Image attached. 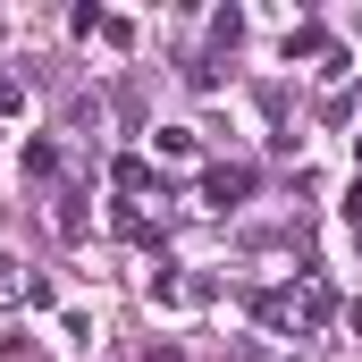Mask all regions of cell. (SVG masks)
I'll use <instances>...</instances> for the list:
<instances>
[{
    "label": "cell",
    "mask_w": 362,
    "mask_h": 362,
    "mask_svg": "<svg viewBox=\"0 0 362 362\" xmlns=\"http://www.w3.org/2000/svg\"><path fill=\"white\" fill-rule=\"evenodd\" d=\"M245 194H253V169H245V160H219V169H202V202H211V211H236Z\"/></svg>",
    "instance_id": "1"
},
{
    "label": "cell",
    "mask_w": 362,
    "mask_h": 362,
    "mask_svg": "<svg viewBox=\"0 0 362 362\" xmlns=\"http://www.w3.org/2000/svg\"><path fill=\"white\" fill-rule=\"evenodd\" d=\"M110 185H118V194H152V160H144V152L110 160Z\"/></svg>",
    "instance_id": "2"
},
{
    "label": "cell",
    "mask_w": 362,
    "mask_h": 362,
    "mask_svg": "<svg viewBox=\"0 0 362 362\" xmlns=\"http://www.w3.org/2000/svg\"><path fill=\"white\" fill-rule=\"evenodd\" d=\"M329 51H337V42H329L320 25H295V34H286V59H329Z\"/></svg>",
    "instance_id": "3"
},
{
    "label": "cell",
    "mask_w": 362,
    "mask_h": 362,
    "mask_svg": "<svg viewBox=\"0 0 362 362\" xmlns=\"http://www.w3.org/2000/svg\"><path fill=\"white\" fill-rule=\"evenodd\" d=\"M110 219H118V236H135V245H160V228H152V219H144V211H135V202H118V211H110Z\"/></svg>",
    "instance_id": "4"
},
{
    "label": "cell",
    "mask_w": 362,
    "mask_h": 362,
    "mask_svg": "<svg viewBox=\"0 0 362 362\" xmlns=\"http://www.w3.org/2000/svg\"><path fill=\"white\" fill-rule=\"evenodd\" d=\"M25 177H59V144H25Z\"/></svg>",
    "instance_id": "5"
},
{
    "label": "cell",
    "mask_w": 362,
    "mask_h": 362,
    "mask_svg": "<svg viewBox=\"0 0 362 362\" xmlns=\"http://www.w3.org/2000/svg\"><path fill=\"white\" fill-rule=\"evenodd\" d=\"M59 236H68V245L85 236V194H59Z\"/></svg>",
    "instance_id": "6"
},
{
    "label": "cell",
    "mask_w": 362,
    "mask_h": 362,
    "mask_svg": "<svg viewBox=\"0 0 362 362\" xmlns=\"http://www.w3.org/2000/svg\"><path fill=\"white\" fill-rule=\"evenodd\" d=\"M346 219H354V228H362V177L346 185Z\"/></svg>",
    "instance_id": "7"
},
{
    "label": "cell",
    "mask_w": 362,
    "mask_h": 362,
    "mask_svg": "<svg viewBox=\"0 0 362 362\" xmlns=\"http://www.w3.org/2000/svg\"><path fill=\"white\" fill-rule=\"evenodd\" d=\"M144 362H185V354H177V346H152V354H144Z\"/></svg>",
    "instance_id": "8"
},
{
    "label": "cell",
    "mask_w": 362,
    "mask_h": 362,
    "mask_svg": "<svg viewBox=\"0 0 362 362\" xmlns=\"http://www.w3.org/2000/svg\"><path fill=\"white\" fill-rule=\"evenodd\" d=\"M346 320H354V337H362V303H354V312H346Z\"/></svg>",
    "instance_id": "9"
},
{
    "label": "cell",
    "mask_w": 362,
    "mask_h": 362,
    "mask_svg": "<svg viewBox=\"0 0 362 362\" xmlns=\"http://www.w3.org/2000/svg\"><path fill=\"white\" fill-rule=\"evenodd\" d=\"M354 152H362V135H354Z\"/></svg>",
    "instance_id": "10"
}]
</instances>
